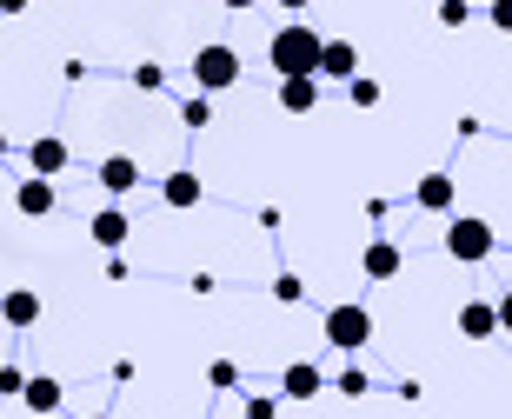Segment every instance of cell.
I'll list each match as a JSON object with an SVG mask.
<instances>
[{
  "label": "cell",
  "instance_id": "1",
  "mask_svg": "<svg viewBox=\"0 0 512 419\" xmlns=\"http://www.w3.org/2000/svg\"><path fill=\"white\" fill-rule=\"evenodd\" d=\"M320 40L326 34H313V27L293 20V27H280V34L266 40V67H273V74H313V67H320Z\"/></svg>",
  "mask_w": 512,
  "mask_h": 419
},
{
  "label": "cell",
  "instance_id": "2",
  "mask_svg": "<svg viewBox=\"0 0 512 419\" xmlns=\"http://www.w3.org/2000/svg\"><path fill=\"white\" fill-rule=\"evenodd\" d=\"M446 253H453L459 267H479V260L499 253V233L486 227V220H453V227H446Z\"/></svg>",
  "mask_w": 512,
  "mask_h": 419
},
{
  "label": "cell",
  "instance_id": "3",
  "mask_svg": "<svg viewBox=\"0 0 512 419\" xmlns=\"http://www.w3.org/2000/svg\"><path fill=\"white\" fill-rule=\"evenodd\" d=\"M373 340V313H366L360 300H346L326 313V346H340V353H360V346Z\"/></svg>",
  "mask_w": 512,
  "mask_h": 419
},
{
  "label": "cell",
  "instance_id": "4",
  "mask_svg": "<svg viewBox=\"0 0 512 419\" xmlns=\"http://www.w3.org/2000/svg\"><path fill=\"white\" fill-rule=\"evenodd\" d=\"M193 80H200V94H227L233 80H240V54H233V47H220V40H213V47H200V54H193Z\"/></svg>",
  "mask_w": 512,
  "mask_h": 419
},
{
  "label": "cell",
  "instance_id": "5",
  "mask_svg": "<svg viewBox=\"0 0 512 419\" xmlns=\"http://www.w3.org/2000/svg\"><path fill=\"white\" fill-rule=\"evenodd\" d=\"M499 326H506V313H499L493 300H466L459 306V333H466V340H499Z\"/></svg>",
  "mask_w": 512,
  "mask_h": 419
},
{
  "label": "cell",
  "instance_id": "6",
  "mask_svg": "<svg viewBox=\"0 0 512 419\" xmlns=\"http://www.w3.org/2000/svg\"><path fill=\"white\" fill-rule=\"evenodd\" d=\"M313 74L353 80V74H360V47H353V40H320V67H313Z\"/></svg>",
  "mask_w": 512,
  "mask_h": 419
},
{
  "label": "cell",
  "instance_id": "7",
  "mask_svg": "<svg viewBox=\"0 0 512 419\" xmlns=\"http://www.w3.org/2000/svg\"><path fill=\"white\" fill-rule=\"evenodd\" d=\"M280 107L286 114H313L320 107V74H280Z\"/></svg>",
  "mask_w": 512,
  "mask_h": 419
},
{
  "label": "cell",
  "instance_id": "8",
  "mask_svg": "<svg viewBox=\"0 0 512 419\" xmlns=\"http://www.w3.org/2000/svg\"><path fill=\"white\" fill-rule=\"evenodd\" d=\"M14 207L27 213V220H47V213L60 207V193H54V180H40V173H34V180H20V187H14Z\"/></svg>",
  "mask_w": 512,
  "mask_h": 419
},
{
  "label": "cell",
  "instance_id": "9",
  "mask_svg": "<svg viewBox=\"0 0 512 419\" xmlns=\"http://www.w3.org/2000/svg\"><path fill=\"white\" fill-rule=\"evenodd\" d=\"M20 406H27V413H60V400H67V393H60V380L54 373H34V380H20V393H14Z\"/></svg>",
  "mask_w": 512,
  "mask_h": 419
},
{
  "label": "cell",
  "instance_id": "10",
  "mask_svg": "<svg viewBox=\"0 0 512 419\" xmlns=\"http://www.w3.org/2000/svg\"><path fill=\"white\" fill-rule=\"evenodd\" d=\"M27 167H34L40 180H54V173H67V140H60V134H40L34 147H27Z\"/></svg>",
  "mask_w": 512,
  "mask_h": 419
},
{
  "label": "cell",
  "instance_id": "11",
  "mask_svg": "<svg viewBox=\"0 0 512 419\" xmlns=\"http://www.w3.org/2000/svg\"><path fill=\"white\" fill-rule=\"evenodd\" d=\"M320 393H326V373H320V366H286V380H280V400H320Z\"/></svg>",
  "mask_w": 512,
  "mask_h": 419
},
{
  "label": "cell",
  "instance_id": "12",
  "mask_svg": "<svg viewBox=\"0 0 512 419\" xmlns=\"http://www.w3.org/2000/svg\"><path fill=\"white\" fill-rule=\"evenodd\" d=\"M94 180H100V187H107V193H133V187H140V167H133L127 153H107V160H100V173H94Z\"/></svg>",
  "mask_w": 512,
  "mask_h": 419
},
{
  "label": "cell",
  "instance_id": "13",
  "mask_svg": "<svg viewBox=\"0 0 512 419\" xmlns=\"http://www.w3.org/2000/svg\"><path fill=\"white\" fill-rule=\"evenodd\" d=\"M0 320H7V326H34L40 320V293H27V286L0 293Z\"/></svg>",
  "mask_w": 512,
  "mask_h": 419
},
{
  "label": "cell",
  "instance_id": "14",
  "mask_svg": "<svg viewBox=\"0 0 512 419\" xmlns=\"http://www.w3.org/2000/svg\"><path fill=\"white\" fill-rule=\"evenodd\" d=\"M87 233H94V247H107V253H114V247H127V213H120V207H107V213H94V227H87Z\"/></svg>",
  "mask_w": 512,
  "mask_h": 419
},
{
  "label": "cell",
  "instance_id": "15",
  "mask_svg": "<svg viewBox=\"0 0 512 419\" xmlns=\"http://www.w3.org/2000/svg\"><path fill=\"white\" fill-rule=\"evenodd\" d=\"M413 200L426 213H446V207H453V173H426V180L413 187Z\"/></svg>",
  "mask_w": 512,
  "mask_h": 419
},
{
  "label": "cell",
  "instance_id": "16",
  "mask_svg": "<svg viewBox=\"0 0 512 419\" xmlns=\"http://www.w3.org/2000/svg\"><path fill=\"white\" fill-rule=\"evenodd\" d=\"M360 267H366V280H393V273L406 267V260H399V247H393V240H373Z\"/></svg>",
  "mask_w": 512,
  "mask_h": 419
},
{
  "label": "cell",
  "instance_id": "17",
  "mask_svg": "<svg viewBox=\"0 0 512 419\" xmlns=\"http://www.w3.org/2000/svg\"><path fill=\"white\" fill-rule=\"evenodd\" d=\"M160 193H167V207H200V173H167V180H160Z\"/></svg>",
  "mask_w": 512,
  "mask_h": 419
},
{
  "label": "cell",
  "instance_id": "18",
  "mask_svg": "<svg viewBox=\"0 0 512 419\" xmlns=\"http://www.w3.org/2000/svg\"><path fill=\"white\" fill-rule=\"evenodd\" d=\"M133 87H140V94H167V67H160V60H140V67H133Z\"/></svg>",
  "mask_w": 512,
  "mask_h": 419
},
{
  "label": "cell",
  "instance_id": "19",
  "mask_svg": "<svg viewBox=\"0 0 512 419\" xmlns=\"http://www.w3.org/2000/svg\"><path fill=\"white\" fill-rule=\"evenodd\" d=\"M366 386H373V380H366L360 366H346L340 380H333V393H340V400H366Z\"/></svg>",
  "mask_w": 512,
  "mask_h": 419
},
{
  "label": "cell",
  "instance_id": "20",
  "mask_svg": "<svg viewBox=\"0 0 512 419\" xmlns=\"http://www.w3.org/2000/svg\"><path fill=\"white\" fill-rule=\"evenodd\" d=\"M273 300H280V306H300V300H306L300 273H280V280H273Z\"/></svg>",
  "mask_w": 512,
  "mask_h": 419
},
{
  "label": "cell",
  "instance_id": "21",
  "mask_svg": "<svg viewBox=\"0 0 512 419\" xmlns=\"http://www.w3.org/2000/svg\"><path fill=\"white\" fill-rule=\"evenodd\" d=\"M207 386H213V393H227V386H240V366H233V360H213V366H207Z\"/></svg>",
  "mask_w": 512,
  "mask_h": 419
},
{
  "label": "cell",
  "instance_id": "22",
  "mask_svg": "<svg viewBox=\"0 0 512 419\" xmlns=\"http://www.w3.org/2000/svg\"><path fill=\"white\" fill-rule=\"evenodd\" d=\"M346 87H353V107H380V80L353 74V80H346Z\"/></svg>",
  "mask_w": 512,
  "mask_h": 419
},
{
  "label": "cell",
  "instance_id": "23",
  "mask_svg": "<svg viewBox=\"0 0 512 419\" xmlns=\"http://www.w3.org/2000/svg\"><path fill=\"white\" fill-rule=\"evenodd\" d=\"M180 120H187V127H207V120H213V100H207V94H193L187 107H180Z\"/></svg>",
  "mask_w": 512,
  "mask_h": 419
},
{
  "label": "cell",
  "instance_id": "24",
  "mask_svg": "<svg viewBox=\"0 0 512 419\" xmlns=\"http://www.w3.org/2000/svg\"><path fill=\"white\" fill-rule=\"evenodd\" d=\"M439 27H466V0H439Z\"/></svg>",
  "mask_w": 512,
  "mask_h": 419
},
{
  "label": "cell",
  "instance_id": "25",
  "mask_svg": "<svg viewBox=\"0 0 512 419\" xmlns=\"http://www.w3.org/2000/svg\"><path fill=\"white\" fill-rule=\"evenodd\" d=\"M273 413H280V400H273V393H253V400H247V419H273Z\"/></svg>",
  "mask_w": 512,
  "mask_h": 419
},
{
  "label": "cell",
  "instance_id": "26",
  "mask_svg": "<svg viewBox=\"0 0 512 419\" xmlns=\"http://www.w3.org/2000/svg\"><path fill=\"white\" fill-rule=\"evenodd\" d=\"M20 380H27L20 366H0V400H14V393H20Z\"/></svg>",
  "mask_w": 512,
  "mask_h": 419
},
{
  "label": "cell",
  "instance_id": "27",
  "mask_svg": "<svg viewBox=\"0 0 512 419\" xmlns=\"http://www.w3.org/2000/svg\"><path fill=\"white\" fill-rule=\"evenodd\" d=\"M486 20H493V27H512V0H493V7H486Z\"/></svg>",
  "mask_w": 512,
  "mask_h": 419
},
{
  "label": "cell",
  "instance_id": "28",
  "mask_svg": "<svg viewBox=\"0 0 512 419\" xmlns=\"http://www.w3.org/2000/svg\"><path fill=\"white\" fill-rule=\"evenodd\" d=\"M220 7H233V14H247V7H260V0H220Z\"/></svg>",
  "mask_w": 512,
  "mask_h": 419
},
{
  "label": "cell",
  "instance_id": "29",
  "mask_svg": "<svg viewBox=\"0 0 512 419\" xmlns=\"http://www.w3.org/2000/svg\"><path fill=\"white\" fill-rule=\"evenodd\" d=\"M20 7H27V0H0V14H20Z\"/></svg>",
  "mask_w": 512,
  "mask_h": 419
},
{
  "label": "cell",
  "instance_id": "30",
  "mask_svg": "<svg viewBox=\"0 0 512 419\" xmlns=\"http://www.w3.org/2000/svg\"><path fill=\"white\" fill-rule=\"evenodd\" d=\"M280 7H313V0H280Z\"/></svg>",
  "mask_w": 512,
  "mask_h": 419
},
{
  "label": "cell",
  "instance_id": "31",
  "mask_svg": "<svg viewBox=\"0 0 512 419\" xmlns=\"http://www.w3.org/2000/svg\"><path fill=\"white\" fill-rule=\"evenodd\" d=\"M0 160H7V134H0Z\"/></svg>",
  "mask_w": 512,
  "mask_h": 419
},
{
  "label": "cell",
  "instance_id": "32",
  "mask_svg": "<svg viewBox=\"0 0 512 419\" xmlns=\"http://www.w3.org/2000/svg\"><path fill=\"white\" fill-rule=\"evenodd\" d=\"M94 419H114V413H94Z\"/></svg>",
  "mask_w": 512,
  "mask_h": 419
}]
</instances>
